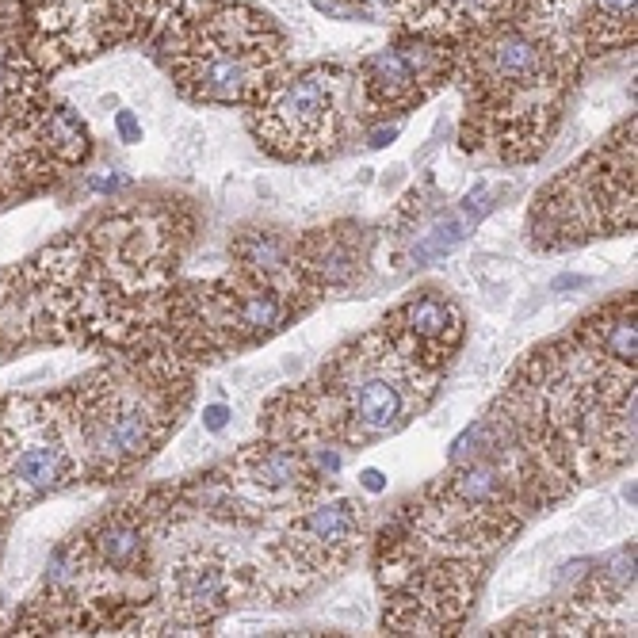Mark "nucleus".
<instances>
[{"label":"nucleus","instance_id":"ddd939ff","mask_svg":"<svg viewBox=\"0 0 638 638\" xmlns=\"http://www.w3.org/2000/svg\"><path fill=\"white\" fill-rule=\"evenodd\" d=\"M367 260V237L360 226L314 230L295 245V268L314 291H341L360 279Z\"/></svg>","mask_w":638,"mask_h":638},{"label":"nucleus","instance_id":"9b49d317","mask_svg":"<svg viewBox=\"0 0 638 638\" xmlns=\"http://www.w3.org/2000/svg\"><path fill=\"white\" fill-rule=\"evenodd\" d=\"M463 310L455 298L440 291H421L405 298L402 306L383 321V333L402 348L409 360H417L428 371H444L447 360L459 352L463 341Z\"/></svg>","mask_w":638,"mask_h":638},{"label":"nucleus","instance_id":"a211bd4d","mask_svg":"<svg viewBox=\"0 0 638 638\" xmlns=\"http://www.w3.org/2000/svg\"><path fill=\"white\" fill-rule=\"evenodd\" d=\"M360 482H363V490H371V493L386 490V474H379V470H363Z\"/></svg>","mask_w":638,"mask_h":638},{"label":"nucleus","instance_id":"dca6fc26","mask_svg":"<svg viewBox=\"0 0 638 638\" xmlns=\"http://www.w3.org/2000/svg\"><path fill=\"white\" fill-rule=\"evenodd\" d=\"M226 425H230V405L214 402L203 409V432H222Z\"/></svg>","mask_w":638,"mask_h":638},{"label":"nucleus","instance_id":"f3484780","mask_svg":"<svg viewBox=\"0 0 638 638\" xmlns=\"http://www.w3.org/2000/svg\"><path fill=\"white\" fill-rule=\"evenodd\" d=\"M127 180L115 176V172H100V176H88V192H100V195H115L123 188Z\"/></svg>","mask_w":638,"mask_h":638},{"label":"nucleus","instance_id":"7ed1b4c3","mask_svg":"<svg viewBox=\"0 0 638 638\" xmlns=\"http://www.w3.org/2000/svg\"><path fill=\"white\" fill-rule=\"evenodd\" d=\"M172 390L169 379H123L115 371L81 386L62 413L81 474L111 478L146 459L172 425Z\"/></svg>","mask_w":638,"mask_h":638},{"label":"nucleus","instance_id":"39448f33","mask_svg":"<svg viewBox=\"0 0 638 638\" xmlns=\"http://www.w3.org/2000/svg\"><path fill=\"white\" fill-rule=\"evenodd\" d=\"M310 291L314 287L295 264L279 276H253L237 268V276L188 287L176 302V325L192 348L230 352L279 333L283 321L302 310Z\"/></svg>","mask_w":638,"mask_h":638},{"label":"nucleus","instance_id":"2eb2a0df","mask_svg":"<svg viewBox=\"0 0 638 638\" xmlns=\"http://www.w3.org/2000/svg\"><path fill=\"white\" fill-rule=\"evenodd\" d=\"M115 130H119V142H123V146H138V142H142V123H138L134 111H119V115H115Z\"/></svg>","mask_w":638,"mask_h":638},{"label":"nucleus","instance_id":"1a4fd4ad","mask_svg":"<svg viewBox=\"0 0 638 638\" xmlns=\"http://www.w3.org/2000/svg\"><path fill=\"white\" fill-rule=\"evenodd\" d=\"M363 532H367V505L341 497V501H321L298 512L279 535L276 558L287 574L325 577L341 570L344 562L356 554Z\"/></svg>","mask_w":638,"mask_h":638},{"label":"nucleus","instance_id":"aec40b11","mask_svg":"<svg viewBox=\"0 0 638 638\" xmlns=\"http://www.w3.org/2000/svg\"><path fill=\"white\" fill-rule=\"evenodd\" d=\"M0 547H4V520H0Z\"/></svg>","mask_w":638,"mask_h":638},{"label":"nucleus","instance_id":"f03ea898","mask_svg":"<svg viewBox=\"0 0 638 638\" xmlns=\"http://www.w3.org/2000/svg\"><path fill=\"white\" fill-rule=\"evenodd\" d=\"M169 50L176 85L199 104L256 107L287 69L283 35L245 4L218 8L180 27Z\"/></svg>","mask_w":638,"mask_h":638},{"label":"nucleus","instance_id":"9d476101","mask_svg":"<svg viewBox=\"0 0 638 638\" xmlns=\"http://www.w3.org/2000/svg\"><path fill=\"white\" fill-rule=\"evenodd\" d=\"M413 207H405L402 218H398V234H394V245H398V260H405V268H425V264H436L451 256L463 241L470 237V230L493 211V195L482 188L455 203V207H436L428 211L425 203H417V195L409 199Z\"/></svg>","mask_w":638,"mask_h":638},{"label":"nucleus","instance_id":"f8f14e48","mask_svg":"<svg viewBox=\"0 0 638 638\" xmlns=\"http://www.w3.org/2000/svg\"><path fill=\"white\" fill-rule=\"evenodd\" d=\"M234 600V566L222 551H192L169 570V631L188 635L222 616Z\"/></svg>","mask_w":638,"mask_h":638},{"label":"nucleus","instance_id":"f257e3e1","mask_svg":"<svg viewBox=\"0 0 638 638\" xmlns=\"http://www.w3.org/2000/svg\"><path fill=\"white\" fill-rule=\"evenodd\" d=\"M570 50L532 20H497L455 58L467 92L463 146L524 165L543 153L570 88Z\"/></svg>","mask_w":638,"mask_h":638},{"label":"nucleus","instance_id":"4468645a","mask_svg":"<svg viewBox=\"0 0 638 638\" xmlns=\"http://www.w3.org/2000/svg\"><path fill=\"white\" fill-rule=\"evenodd\" d=\"M237 260H241V272H253V276H279L295 264V245L287 237L272 234V230H253L234 245Z\"/></svg>","mask_w":638,"mask_h":638},{"label":"nucleus","instance_id":"423d86ee","mask_svg":"<svg viewBox=\"0 0 638 638\" xmlns=\"http://www.w3.org/2000/svg\"><path fill=\"white\" fill-rule=\"evenodd\" d=\"M352 73L333 65H314L295 77H283L253 107L256 142L283 161H318L337 153L348 134L344 88Z\"/></svg>","mask_w":638,"mask_h":638},{"label":"nucleus","instance_id":"20e7f679","mask_svg":"<svg viewBox=\"0 0 638 638\" xmlns=\"http://www.w3.org/2000/svg\"><path fill=\"white\" fill-rule=\"evenodd\" d=\"M532 245L562 249L589 237H616L635 230V119L566 169L532 207Z\"/></svg>","mask_w":638,"mask_h":638},{"label":"nucleus","instance_id":"6ab92c4d","mask_svg":"<svg viewBox=\"0 0 638 638\" xmlns=\"http://www.w3.org/2000/svg\"><path fill=\"white\" fill-rule=\"evenodd\" d=\"M394 138H398V127L375 130V134H371V142H367V146H390V142H394Z\"/></svg>","mask_w":638,"mask_h":638},{"label":"nucleus","instance_id":"6e6552de","mask_svg":"<svg viewBox=\"0 0 638 638\" xmlns=\"http://www.w3.org/2000/svg\"><path fill=\"white\" fill-rule=\"evenodd\" d=\"M214 478L234 501L249 509H295L325 486V478L306 459V451L276 436L237 451L230 467Z\"/></svg>","mask_w":638,"mask_h":638},{"label":"nucleus","instance_id":"0eeeda50","mask_svg":"<svg viewBox=\"0 0 638 638\" xmlns=\"http://www.w3.org/2000/svg\"><path fill=\"white\" fill-rule=\"evenodd\" d=\"M451 65L455 50L447 35L413 31L402 43L367 54L356 73V88L371 111H405L444 85Z\"/></svg>","mask_w":638,"mask_h":638}]
</instances>
